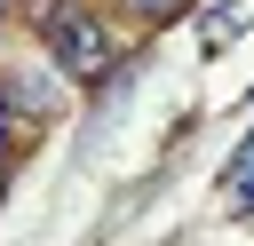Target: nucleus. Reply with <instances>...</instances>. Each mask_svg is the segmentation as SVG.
Wrapping results in <instances>:
<instances>
[{
    "label": "nucleus",
    "instance_id": "nucleus-1",
    "mask_svg": "<svg viewBox=\"0 0 254 246\" xmlns=\"http://www.w3.org/2000/svg\"><path fill=\"white\" fill-rule=\"evenodd\" d=\"M40 32H48V48H56V63H64L71 79H95V71L111 63V32H103L87 8H64V0H56Z\"/></svg>",
    "mask_w": 254,
    "mask_h": 246
},
{
    "label": "nucleus",
    "instance_id": "nucleus-2",
    "mask_svg": "<svg viewBox=\"0 0 254 246\" xmlns=\"http://www.w3.org/2000/svg\"><path fill=\"white\" fill-rule=\"evenodd\" d=\"M230 32H238V8H214V24H206V48H222Z\"/></svg>",
    "mask_w": 254,
    "mask_h": 246
},
{
    "label": "nucleus",
    "instance_id": "nucleus-3",
    "mask_svg": "<svg viewBox=\"0 0 254 246\" xmlns=\"http://www.w3.org/2000/svg\"><path fill=\"white\" fill-rule=\"evenodd\" d=\"M135 8H151V16H167V8H175V0H135Z\"/></svg>",
    "mask_w": 254,
    "mask_h": 246
},
{
    "label": "nucleus",
    "instance_id": "nucleus-4",
    "mask_svg": "<svg viewBox=\"0 0 254 246\" xmlns=\"http://www.w3.org/2000/svg\"><path fill=\"white\" fill-rule=\"evenodd\" d=\"M0 135H8V103H0Z\"/></svg>",
    "mask_w": 254,
    "mask_h": 246
},
{
    "label": "nucleus",
    "instance_id": "nucleus-5",
    "mask_svg": "<svg viewBox=\"0 0 254 246\" xmlns=\"http://www.w3.org/2000/svg\"><path fill=\"white\" fill-rule=\"evenodd\" d=\"M246 214H254V198H246Z\"/></svg>",
    "mask_w": 254,
    "mask_h": 246
}]
</instances>
